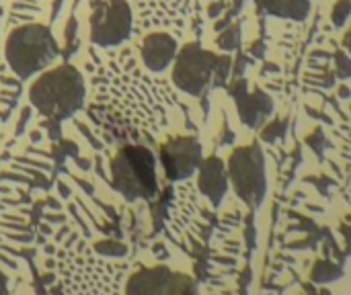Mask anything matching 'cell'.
I'll return each instance as SVG.
<instances>
[{"instance_id": "cell-1", "label": "cell", "mask_w": 351, "mask_h": 295, "mask_svg": "<svg viewBox=\"0 0 351 295\" xmlns=\"http://www.w3.org/2000/svg\"><path fill=\"white\" fill-rule=\"evenodd\" d=\"M86 86L78 68L62 64L43 70L29 86V101L43 117L58 121L70 119L84 107Z\"/></svg>"}, {"instance_id": "cell-2", "label": "cell", "mask_w": 351, "mask_h": 295, "mask_svg": "<svg viewBox=\"0 0 351 295\" xmlns=\"http://www.w3.org/2000/svg\"><path fill=\"white\" fill-rule=\"evenodd\" d=\"M60 53L58 41L49 27L27 23L12 29L4 41V60L16 78L29 80L41 74Z\"/></svg>"}, {"instance_id": "cell-3", "label": "cell", "mask_w": 351, "mask_h": 295, "mask_svg": "<svg viewBox=\"0 0 351 295\" xmlns=\"http://www.w3.org/2000/svg\"><path fill=\"white\" fill-rule=\"evenodd\" d=\"M111 185L128 201L154 199L158 193L156 158L144 146H123L111 160Z\"/></svg>"}, {"instance_id": "cell-4", "label": "cell", "mask_w": 351, "mask_h": 295, "mask_svg": "<svg viewBox=\"0 0 351 295\" xmlns=\"http://www.w3.org/2000/svg\"><path fill=\"white\" fill-rule=\"evenodd\" d=\"M228 179L237 195L249 205L259 207L267 193V177H265V158L259 144H251L245 148H237L228 160Z\"/></svg>"}, {"instance_id": "cell-5", "label": "cell", "mask_w": 351, "mask_h": 295, "mask_svg": "<svg viewBox=\"0 0 351 295\" xmlns=\"http://www.w3.org/2000/svg\"><path fill=\"white\" fill-rule=\"evenodd\" d=\"M220 55L204 49L199 43H187L177 51L173 82L187 94L199 97L216 84V66Z\"/></svg>"}, {"instance_id": "cell-6", "label": "cell", "mask_w": 351, "mask_h": 295, "mask_svg": "<svg viewBox=\"0 0 351 295\" xmlns=\"http://www.w3.org/2000/svg\"><path fill=\"white\" fill-rule=\"evenodd\" d=\"M90 41L99 47H117L132 35L134 14L128 0H99L90 12Z\"/></svg>"}, {"instance_id": "cell-7", "label": "cell", "mask_w": 351, "mask_h": 295, "mask_svg": "<svg viewBox=\"0 0 351 295\" xmlns=\"http://www.w3.org/2000/svg\"><path fill=\"white\" fill-rule=\"evenodd\" d=\"M197 285L191 277L171 271L169 267H150L136 271L125 285L130 295H183L195 294Z\"/></svg>"}, {"instance_id": "cell-8", "label": "cell", "mask_w": 351, "mask_h": 295, "mask_svg": "<svg viewBox=\"0 0 351 295\" xmlns=\"http://www.w3.org/2000/svg\"><path fill=\"white\" fill-rule=\"evenodd\" d=\"M160 164L169 181H185L202 164V144L193 136L171 138L160 146Z\"/></svg>"}, {"instance_id": "cell-9", "label": "cell", "mask_w": 351, "mask_h": 295, "mask_svg": "<svg viewBox=\"0 0 351 295\" xmlns=\"http://www.w3.org/2000/svg\"><path fill=\"white\" fill-rule=\"evenodd\" d=\"M230 94L237 103L241 121L251 129L263 127V123L269 119V115L274 111V103H271L269 94H265L259 88H255L251 92L247 86V80H243V78L234 82V86L230 88Z\"/></svg>"}, {"instance_id": "cell-10", "label": "cell", "mask_w": 351, "mask_h": 295, "mask_svg": "<svg viewBox=\"0 0 351 295\" xmlns=\"http://www.w3.org/2000/svg\"><path fill=\"white\" fill-rule=\"evenodd\" d=\"M179 51L177 39L169 33H150L140 45V55L150 72H162L175 62Z\"/></svg>"}, {"instance_id": "cell-11", "label": "cell", "mask_w": 351, "mask_h": 295, "mask_svg": "<svg viewBox=\"0 0 351 295\" xmlns=\"http://www.w3.org/2000/svg\"><path fill=\"white\" fill-rule=\"evenodd\" d=\"M228 181H230L228 170L218 156H210V158L202 160L199 175H197V187L214 205L222 203L226 189H228Z\"/></svg>"}, {"instance_id": "cell-12", "label": "cell", "mask_w": 351, "mask_h": 295, "mask_svg": "<svg viewBox=\"0 0 351 295\" xmlns=\"http://www.w3.org/2000/svg\"><path fill=\"white\" fill-rule=\"evenodd\" d=\"M257 4L278 18H292V21H304L311 12L308 0H257Z\"/></svg>"}, {"instance_id": "cell-13", "label": "cell", "mask_w": 351, "mask_h": 295, "mask_svg": "<svg viewBox=\"0 0 351 295\" xmlns=\"http://www.w3.org/2000/svg\"><path fill=\"white\" fill-rule=\"evenodd\" d=\"M341 275H343V273H341L339 267H335V265L329 263V261H321V263L315 265V269H313V273H311V279H313L315 283H329V281H337Z\"/></svg>"}, {"instance_id": "cell-14", "label": "cell", "mask_w": 351, "mask_h": 295, "mask_svg": "<svg viewBox=\"0 0 351 295\" xmlns=\"http://www.w3.org/2000/svg\"><path fill=\"white\" fill-rule=\"evenodd\" d=\"M95 251L103 257H125L128 255V246L123 242H117V240H101L95 244Z\"/></svg>"}, {"instance_id": "cell-15", "label": "cell", "mask_w": 351, "mask_h": 295, "mask_svg": "<svg viewBox=\"0 0 351 295\" xmlns=\"http://www.w3.org/2000/svg\"><path fill=\"white\" fill-rule=\"evenodd\" d=\"M239 35H241V29H239L237 25H232V27H228L226 31H222V33L218 35L216 45H218L220 49H224V51H232V49L237 47V43H239Z\"/></svg>"}, {"instance_id": "cell-16", "label": "cell", "mask_w": 351, "mask_h": 295, "mask_svg": "<svg viewBox=\"0 0 351 295\" xmlns=\"http://www.w3.org/2000/svg\"><path fill=\"white\" fill-rule=\"evenodd\" d=\"M286 127H288V123H286L284 119H276V121H271L269 125H265V127H263V133H261L263 142H269V144L278 142L280 138H284V136H286Z\"/></svg>"}, {"instance_id": "cell-17", "label": "cell", "mask_w": 351, "mask_h": 295, "mask_svg": "<svg viewBox=\"0 0 351 295\" xmlns=\"http://www.w3.org/2000/svg\"><path fill=\"white\" fill-rule=\"evenodd\" d=\"M351 16V0H339L333 10H331V18L335 27H343L346 21Z\"/></svg>"}, {"instance_id": "cell-18", "label": "cell", "mask_w": 351, "mask_h": 295, "mask_svg": "<svg viewBox=\"0 0 351 295\" xmlns=\"http://www.w3.org/2000/svg\"><path fill=\"white\" fill-rule=\"evenodd\" d=\"M335 72L339 78H351V60L346 55V51H337L335 53Z\"/></svg>"}, {"instance_id": "cell-19", "label": "cell", "mask_w": 351, "mask_h": 295, "mask_svg": "<svg viewBox=\"0 0 351 295\" xmlns=\"http://www.w3.org/2000/svg\"><path fill=\"white\" fill-rule=\"evenodd\" d=\"M224 8H226V0H214V2L210 4V8H208V14H210L212 18H216Z\"/></svg>"}, {"instance_id": "cell-20", "label": "cell", "mask_w": 351, "mask_h": 295, "mask_svg": "<svg viewBox=\"0 0 351 295\" xmlns=\"http://www.w3.org/2000/svg\"><path fill=\"white\" fill-rule=\"evenodd\" d=\"M6 294H8V279H6V275L0 271V295Z\"/></svg>"}, {"instance_id": "cell-21", "label": "cell", "mask_w": 351, "mask_h": 295, "mask_svg": "<svg viewBox=\"0 0 351 295\" xmlns=\"http://www.w3.org/2000/svg\"><path fill=\"white\" fill-rule=\"evenodd\" d=\"M343 45H346V49L351 53V29L348 31V35H346V39H343Z\"/></svg>"}]
</instances>
